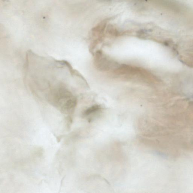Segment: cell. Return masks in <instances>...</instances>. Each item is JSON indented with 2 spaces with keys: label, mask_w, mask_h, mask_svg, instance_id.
<instances>
[{
  "label": "cell",
  "mask_w": 193,
  "mask_h": 193,
  "mask_svg": "<svg viewBox=\"0 0 193 193\" xmlns=\"http://www.w3.org/2000/svg\"><path fill=\"white\" fill-rule=\"evenodd\" d=\"M95 62L98 69L104 71L109 70L117 65V63L108 59L100 51L96 54Z\"/></svg>",
  "instance_id": "6da1fadb"
},
{
  "label": "cell",
  "mask_w": 193,
  "mask_h": 193,
  "mask_svg": "<svg viewBox=\"0 0 193 193\" xmlns=\"http://www.w3.org/2000/svg\"><path fill=\"white\" fill-rule=\"evenodd\" d=\"M101 107L99 105H96L93 106L89 108L84 111V116H88L89 115L91 114L97 112L101 109Z\"/></svg>",
  "instance_id": "7a4b0ae2"
}]
</instances>
